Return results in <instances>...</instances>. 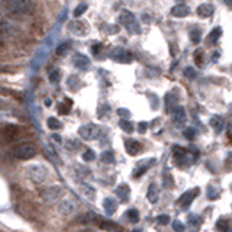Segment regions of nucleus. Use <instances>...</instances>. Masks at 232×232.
Wrapping results in <instances>:
<instances>
[{"label":"nucleus","mask_w":232,"mask_h":232,"mask_svg":"<svg viewBox=\"0 0 232 232\" xmlns=\"http://www.w3.org/2000/svg\"><path fill=\"white\" fill-rule=\"evenodd\" d=\"M36 151L38 149H36V147L33 144H31V142H23V144L16 145L13 148V151H12V154L17 160H29V158L35 157Z\"/></svg>","instance_id":"f257e3e1"},{"label":"nucleus","mask_w":232,"mask_h":232,"mask_svg":"<svg viewBox=\"0 0 232 232\" xmlns=\"http://www.w3.org/2000/svg\"><path fill=\"white\" fill-rule=\"evenodd\" d=\"M170 48H171V55H176V54H177V51H176V47L170 45Z\"/></svg>","instance_id":"c03bdc74"},{"label":"nucleus","mask_w":232,"mask_h":232,"mask_svg":"<svg viewBox=\"0 0 232 232\" xmlns=\"http://www.w3.org/2000/svg\"><path fill=\"white\" fill-rule=\"evenodd\" d=\"M116 200L113 197H106V199L103 200V209H105V212L108 213V215H112L113 212L116 210Z\"/></svg>","instance_id":"f8f14e48"},{"label":"nucleus","mask_w":232,"mask_h":232,"mask_svg":"<svg viewBox=\"0 0 232 232\" xmlns=\"http://www.w3.org/2000/svg\"><path fill=\"white\" fill-rule=\"evenodd\" d=\"M163 186L166 187V189H170L171 186H173V177H171V174L170 173H164L163 176Z\"/></svg>","instance_id":"bb28decb"},{"label":"nucleus","mask_w":232,"mask_h":232,"mask_svg":"<svg viewBox=\"0 0 232 232\" xmlns=\"http://www.w3.org/2000/svg\"><path fill=\"white\" fill-rule=\"evenodd\" d=\"M47 125H48V128L52 129V131H55V129H60V128H61V122L58 121L57 118H48Z\"/></svg>","instance_id":"b1692460"},{"label":"nucleus","mask_w":232,"mask_h":232,"mask_svg":"<svg viewBox=\"0 0 232 232\" xmlns=\"http://www.w3.org/2000/svg\"><path fill=\"white\" fill-rule=\"evenodd\" d=\"M29 179L33 183L39 184L47 179V170L44 166H32L29 168Z\"/></svg>","instance_id":"7ed1b4c3"},{"label":"nucleus","mask_w":232,"mask_h":232,"mask_svg":"<svg viewBox=\"0 0 232 232\" xmlns=\"http://www.w3.org/2000/svg\"><path fill=\"white\" fill-rule=\"evenodd\" d=\"M190 222H191L193 225H200V224H202V221H200V219H194V218H191Z\"/></svg>","instance_id":"37998d69"},{"label":"nucleus","mask_w":232,"mask_h":232,"mask_svg":"<svg viewBox=\"0 0 232 232\" xmlns=\"http://www.w3.org/2000/svg\"><path fill=\"white\" fill-rule=\"evenodd\" d=\"M70 47V44H63V45H60L57 48V54L58 55H64V52H66V48Z\"/></svg>","instance_id":"58836bf2"},{"label":"nucleus","mask_w":232,"mask_h":232,"mask_svg":"<svg viewBox=\"0 0 232 232\" xmlns=\"http://www.w3.org/2000/svg\"><path fill=\"white\" fill-rule=\"evenodd\" d=\"M147 126H148V125L145 124V122H141V124L138 125V131H139L141 133H145L147 132Z\"/></svg>","instance_id":"ea45409f"},{"label":"nucleus","mask_w":232,"mask_h":232,"mask_svg":"<svg viewBox=\"0 0 232 232\" xmlns=\"http://www.w3.org/2000/svg\"><path fill=\"white\" fill-rule=\"evenodd\" d=\"M45 105H47V106H50V105H51V100L47 99V100H45Z\"/></svg>","instance_id":"49530a36"},{"label":"nucleus","mask_w":232,"mask_h":232,"mask_svg":"<svg viewBox=\"0 0 232 232\" xmlns=\"http://www.w3.org/2000/svg\"><path fill=\"white\" fill-rule=\"evenodd\" d=\"M213 12V8L210 5H200L199 8L196 9V13L199 15L200 17H209Z\"/></svg>","instance_id":"4468645a"},{"label":"nucleus","mask_w":232,"mask_h":232,"mask_svg":"<svg viewBox=\"0 0 232 232\" xmlns=\"http://www.w3.org/2000/svg\"><path fill=\"white\" fill-rule=\"evenodd\" d=\"M100 50H102V45H100V44H96V45L91 47V52H93V54H99Z\"/></svg>","instance_id":"a19ab883"},{"label":"nucleus","mask_w":232,"mask_h":232,"mask_svg":"<svg viewBox=\"0 0 232 232\" xmlns=\"http://www.w3.org/2000/svg\"><path fill=\"white\" fill-rule=\"evenodd\" d=\"M173 228H174V231L176 232H183L184 231V225H183L180 221H177V219L173 222Z\"/></svg>","instance_id":"f704fd0d"},{"label":"nucleus","mask_w":232,"mask_h":232,"mask_svg":"<svg viewBox=\"0 0 232 232\" xmlns=\"http://www.w3.org/2000/svg\"><path fill=\"white\" fill-rule=\"evenodd\" d=\"M115 193H116V196L122 200V202H126V200L129 199L131 189H129V186H128V184H121V186H118V187H116Z\"/></svg>","instance_id":"0eeeda50"},{"label":"nucleus","mask_w":232,"mask_h":232,"mask_svg":"<svg viewBox=\"0 0 232 232\" xmlns=\"http://www.w3.org/2000/svg\"><path fill=\"white\" fill-rule=\"evenodd\" d=\"M174 119H176L179 124H183V122L186 121V110H184L182 106L174 108Z\"/></svg>","instance_id":"6ab92c4d"},{"label":"nucleus","mask_w":232,"mask_h":232,"mask_svg":"<svg viewBox=\"0 0 232 232\" xmlns=\"http://www.w3.org/2000/svg\"><path fill=\"white\" fill-rule=\"evenodd\" d=\"M184 75H186L187 78H194V77H196V71H194V68L187 67V68L184 70Z\"/></svg>","instance_id":"72a5a7b5"},{"label":"nucleus","mask_w":232,"mask_h":232,"mask_svg":"<svg viewBox=\"0 0 232 232\" xmlns=\"http://www.w3.org/2000/svg\"><path fill=\"white\" fill-rule=\"evenodd\" d=\"M17 133H19V128L16 125H6L3 128V135H5L6 139H15Z\"/></svg>","instance_id":"1a4fd4ad"},{"label":"nucleus","mask_w":232,"mask_h":232,"mask_svg":"<svg viewBox=\"0 0 232 232\" xmlns=\"http://www.w3.org/2000/svg\"><path fill=\"white\" fill-rule=\"evenodd\" d=\"M58 212L61 215H70L74 212V203L70 202V200H63L60 205H58Z\"/></svg>","instance_id":"6e6552de"},{"label":"nucleus","mask_w":232,"mask_h":232,"mask_svg":"<svg viewBox=\"0 0 232 232\" xmlns=\"http://www.w3.org/2000/svg\"><path fill=\"white\" fill-rule=\"evenodd\" d=\"M94 152H93V149H86L83 152V160L84 161H91V160H94Z\"/></svg>","instance_id":"2f4dec72"},{"label":"nucleus","mask_w":232,"mask_h":232,"mask_svg":"<svg viewBox=\"0 0 232 232\" xmlns=\"http://www.w3.org/2000/svg\"><path fill=\"white\" fill-rule=\"evenodd\" d=\"M121 22L126 25V28H131V25H135V17L131 12H124L121 15Z\"/></svg>","instance_id":"2eb2a0df"},{"label":"nucleus","mask_w":232,"mask_h":232,"mask_svg":"<svg viewBox=\"0 0 232 232\" xmlns=\"http://www.w3.org/2000/svg\"><path fill=\"white\" fill-rule=\"evenodd\" d=\"M189 13H190V10H189V8L186 5H177V6H174L171 9V15L174 17H184L187 16Z\"/></svg>","instance_id":"9d476101"},{"label":"nucleus","mask_w":232,"mask_h":232,"mask_svg":"<svg viewBox=\"0 0 232 232\" xmlns=\"http://www.w3.org/2000/svg\"><path fill=\"white\" fill-rule=\"evenodd\" d=\"M152 164H155V160H154V158H152V160H148V161H147V163H145L144 166L138 167V168H136V170L133 171V174H132L133 179H138V177H141L142 174H144L145 171H147V170H148V167H151Z\"/></svg>","instance_id":"ddd939ff"},{"label":"nucleus","mask_w":232,"mask_h":232,"mask_svg":"<svg viewBox=\"0 0 232 232\" xmlns=\"http://www.w3.org/2000/svg\"><path fill=\"white\" fill-rule=\"evenodd\" d=\"M118 115H121V116H129V110H126V109H119V110H118Z\"/></svg>","instance_id":"79ce46f5"},{"label":"nucleus","mask_w":232,"mask_h":232,"mask_svg":"<svg viewBox=\"0 0 232 232\" xmlns=\"http://www.w3.org/2000/svg\"><path fill=\"white\" fill-rule=\"evenodd\" d=\"M190 39L193 44H199L200 42V31H197V29H193L190 32Z\"/></svg>","instance_id":"7c9ffc66"},{"label":"nucleus","mask_w":232,"mask_h":232,"mask_svg":"<svg viewBox=\"0 0 232 232\" xmlns=\"http://www.w3.org/2000/svg\"><path fill=\"white\" fill-rule=\"evenodd\" d=\"M54 139H55V141H61V138H60V136H58V135H54Z\"/></svg>","instance_id":"a18cd8bd"},{"label":"nucleus","mask_w":232,"mask_h":232,"mask_svg":"<svg viewBox=\"0 0 232 232\" xmlns=\"http://www.w3.org/2000/svg\"><path fill=\"white\" fill-rule=\"evenodd\" d=\"M80 190H81V193H83L87 199H94V193H96V190H94L93 187H90L89 184L81 183V184H80Z\"/></svg>","instance_id":"dca6fc26"},{"label":"nucleus","mask_w":232,"mask_h":232,"mask_svg":"<svg viewBox=\"0 0 232 232\" xmlns=\"http://www.w3.org/2000/svg\"><path fill=\"white\" fill-rule=\"evenodd\" d=\"M61 191H63V189L60 186H50L42 190V199L47 202H55L61 196Z\"/></svg>","instance_id":"20e7f679"},{"label":"nucleus","mask_w":232,"mask_h":232,"mask_svg":"<svg viewBox=\"0 0 232 232\" xmlns=\"http://www.w3.org/2000/svg\"><path fill=\"white\" fill-rule=\"evenodd\" d=\"M207 197H209V199H212V200H215V199H218V197H219V193L215 190V187H213V186H209V187H207Z\"/></svg>","instance_id":"c756f323"},{"label":"nucleus","mask_w":232,"mask_h":232,"mask_svg":"<svg viewBox=\"0 0 232 232\" xmlns=\"http://www.w3.org/2000/svg\"><path fill=\"white\" fill-rule=\"evenodd\" d=\"M78 135L86 139V141H91V139H96L99 138L100 135V128L97 125H93V124H89V125H84L78 129Z\"/></svg>","instance_id":"f03ea898"},{"label":"nucleus","mask_w":232,"mask_h":232,"mask_svg":"<svg viewBox=\"0 0 232 232\" xmlns=\"http://www.w3.org/2000/svg\"><path fill=\"white\" fill-rule=\"evenodd\" d=\"M216 229H218L219 232H226L228 231V222H226L225 219L218 221V224H216Z\"/></svg>","instance_id":"c85d7f7f"},{"label":"nucleus","mask_w":232,"mask_h":232,"mask_svg":"<svg viewBox=\"0 0 232 232\" xmlns=\"http://www.w3.org/2000/svg\"><path fill=\"white\" fill-rule=\"evenodd\" d=\"M119 126L124 129L125 132H128V133L133 132V125H132V122H129L128 119H122V121L119 122Z\"/></svg>","instance_id":"5701e85b"},{"label":"nucleus","mask_w":232,"mask_h":232,"mask_svg":"<svg viewBox=\"0 0 232 232\" xmlns=\"http://www.w3.org/2000/svg\"><path fill=\"white\" fill-rule=\"evenodd\" d=\"M203 61H205V54L202 50H197L194 52V63L197 64V67H202L203 66Z\"/></svg>","instance_id":"a878e982"},{"label":"nucleus","mask_w":232,"mask_h":232,"mask_svg":"<svg viewBox=\"0 0 232 232\" xmlns=\"http://www.w3.org/2000/svg\"><path fill=\"white\" fill-rule=\"evenodd\" d=\"M210 126L215 129V132H221V131L224 129V121H222L221 118L215 116V118L210 119Z\"/></svg>","instance_id":"aec40b11"},{"label":"nucleus","mask_w":232,"mask_h":232,"mask_svg":"<svg viewBox=\"0 0 232 232\" xmlns=\"http://www.w3.org/2000/svg\"><path fill=\"white\" fill-rule=\"evenodd\" d=\"M126 216L129 218V221H131L132 224H136V222L139 221V213H138V210H136V209H131V210H128Z\"/></svg>","instance_id":"393cba45"},{"label":"nucleus","mask_w":232,"mask_h":232,"mask_svg":"<svg viewBox=\"0 0 232 232\" xmlns=\"http://www.w3.org/2000/svg\"><path fill=\"white\" fill-rule=\"evenodd\" d=\"M60 80V71H52L50 74V81L51 83H57Z\"/></svg>","instance_id":"4c0bfd02"},{"label":"nucleus","mask_w":232,"mask_h":232,"mask_svg":"<svg viewBox=\"0 0 232 232\" xmlns=\"http://www.w3.org/2000/svg\"><path fill=\"white\" fill-rule=\"evenodd\" d=\"M125 148H126V152L129 155H136L139 151H141V144L135 139H128L126 144H125Z\"/></svg>","instance_id":"423d86ee"},{"label":"nucleus","mask_w":232,"mask_h":232,"mask_svg":"<svg viewBox=\"0 0 232 232\" xmlns=\"http://www.w3.org/2000/svg\"><path fill=\"white\" fill-rule=\"evenodd\" d=\"M148 200L151 202V203H155L158 200V190H157V187H155V184H151L148 187Z\"/></svg>","instance_id":"412c9836"},{"label":"nucleus","mask_w":232,"mask_h":232,"mask_svg":"<svg viewBox=\"0 0 232 232\" xmlns=\"http://www.w3.org/2000/svg\"><path fill=\"white\" fill-rule=\"evenodd\" d=\"M157 221H158V224L167 225L168 222H170V216H168V215H160L157 218Z\"/></svg>","instance_id":"c9c22d12"},{"label":"nucleus","mask_w":232,"mask_h":232,"mask_svg":"<svg viewBox=\"0 0 232 232\" xmlns=\"http://www.w3.org/2000/svg\"><path fill=\"white\" fill-rule=\"evenodd\" d=\"M102 160H103V163H109V164H112V163L115 161L113 152H112V151H105V152L102 154Z\"/></svg>","instance_id":"cd10ccee"},{"label":"nucleus","mask_w":232,"mask_h":232,"mask_svg":"<svg viewBox=\"0 0 232 232\" xmlns=\"http://www.w3.org/2000/svg\"><path fill=\"white\" fill-rule=\"evenodd\" d=\"M86 10H87V6H86V5H80V6H77V8H75V10H74V16L75 17H80L84 12H86Z\"/></svg>","instance_id":"473e14b6"},{"label":"nucleus","mask_w":232,"mask_h":232,"mask_svg":"<svg viewBox=\"0 0 232 232\" xmlns=\"http://www.w3.org/2000/svg\"><path fill=\"white\" fill-rule=\"evenodd\" d=\"M184 136L187 138V139H194V129H191V128H187L186 131H184Z\"/></svg>","instance_id":"e433bc0d"},{"label":"nucleus","mask_w":232,"mask_h":232,"mask_svg":"<svg viewBox=\"0 0 232 232\" xmlns=\"http://www.w3.org/2000/svg\"><path fill=\"white\" fill-rule=\"evenodd\" d=\"M71 105H73L71 99H66L64 100V103H60V105L57 106L58 113H61V115H67V113L70 112V109H71Z\"/></svg>","instance_id":"f3484780"},{"label":"nucleus","mask_w":232,"mask_h":232,"mask_svg":"<svg viewBox=\"0 0 232 232\" xmlns=\"http://www.w3.org/2000/svg\"><path fill=\"white\" fill-rule=\"evenodd\" d=\"M221 35H222V29L218 26V28H215L212 32L209 33V36H207V38H209V41L212 42V44H215V42H218V39L221 38Z\"/></svg>","instance_id":"4be33fe9"},{"label":"nucleus","mask_w":232,"mask_h":232,"mask_svg":"<svg viewBox=\"0 0 232 232\" xmlns=\"http://www.w3.org/2000/svg\"><path fill=\"white\" fill-rule=\"evenodd\" d=\"M228 161H232V154H229V155H228Z\"/></svg>","instance_id":"de8ad7c7"},{"label":"nucleus","mask_w":232,"mask_h":232,"mask_svg":"<svg viewBox=\"0 0 232 232\" xmlns=\"http://www.w3.org/2000/svg\"><path fill=\"white\" fill-rule=\"evenodd\" d=\"M74 66L77 67V68H86V67L89 66V58L84 57V55L77 54L74 57Z\"/></svg>","instance_id":"a211bd4d"},{"label":"nucleus","mask_w":232,"mask_h":232,"mask_svg":"<svg viewBox=\"0 0 232 232\" xmlns=\"http://www.w3.org/2000/svg\"><path fill=\"white\" fill-rule=\"evenodd\" d=\"M199 189H193V190H189L186 191V193H183L182 196L179 197V203L182 205V206H189L191 202L194 200V197L199 194Z\"/></svg>","instance_id":"39448f33"},{"label":"nucleus","mask_w":232,"mask_h":232,"mask_svg":"<svg viewBox=\"0 0 232 232\" xmlns=\"http://www.w3.org/2000/svg\"><path fill=\"white\" fill-rule=\"evenodd\" d=\"M97 225H99L102 229L105 231H110V232H118L119 231V226L115 224V222H110V221H102V219H97Z\"/></svg>","instance_id":"9b49d317"}]
</instances>
